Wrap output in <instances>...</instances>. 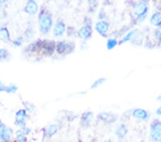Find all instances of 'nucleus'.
<instances>
[{
  "label": "nucleus",
  "mask_w": 161,
  "mask_h": 142,
  "mask_svg": "<svg viewBox=\"0 0 161 142\" xmlns=\"http://www.w3.org/2000/svg\"><path fill=\"white\" fill-rule=\"evenodd\" d=\"M148 5L146 3L143 2V1H140V2H137L134 5L133 10H134V13L136 14L138 20L140 21H142L145 19L146 16L147 12H148Z\"/></svg>",
  "instance_id": "f257e3e1"
},
{
  "label": "nucleus",
  "mask_w": 161,
  "mask_h": 142,
  "mask_svg": "<svg viewBox=\"0 0 161 142\" xmlns=\"http://www.w3.org/2000/svg\"><path fill=\"white\" fill-rule=\"evenodd\" d=\"M151 136L155 141L161 142V122L155 121L151 126Z\"/></svg>",
  "instance_id": "f03ea898"
},
{
  "label": "nucleus",
  "mask_w": 161,
  "mask_h": 142,
  "mask_svg": "<svg viewBox=\"0 0 161 142\" xmlns=\"http://www.w3.org/2000/svg\"><path fill=\"white\" fill-rule=\"evenodd\" d=\"M52 21L50 15H44L42 17L40 20V27L43 32H47L50 30Z\"/></svg>",
  "instance_id": "7ed1b4c3"
},
{
  "label": "nucleus",
  "mask_w": 161,
  "mask_h": 142,
  "mask_svg": "<svg viewBox=\"0 0 161 142\" xmlns=\"http://www.w3.org/2000/svg\"><path fill=\"white\" fill-rule=\"evenodd\" d=\"M109 28V24L106 21H100L95 25V29L97 32H99L100 34H104L107 32Z\"/></svg>",
  "instance_id": "20e7f679"
},
{
  "label": "nucleus",
  "mask_w": 161,
  "mask_h": 142,
  "mask_svg": "<svg viewBox=\"0 0 161 142\" xmlns=\"http://www.w3.org/2000/svg\"><path fill=\"white\" fill-rule=\"evenodd\" d=\"M133 116L136 119H142V120H145L148 118V112L141 108L135 109L133 112Z\"/></svg>",
  "instance_id": "39448f33"
},
{
  "label": "nucleus",
  "mask_w": 161,
  "mask_h": 142,
  "mask_svg": "<svg viewBox=\"0 0 161 142\" xmlns=\"http://www.w3.org/2000/svg\"><path fill=\"white\" fill-rule=\"evenodd\" d=\"M92 34V28L90 25H85L79 31V37L83 39H88Z\"/></svg>",
  "instance_id": "423d86ee"
},
{
  "label": "nucleus",
  "mask_w": 161,
  "mask_h": 142,
  "mask_svg": "<svg viewBox=\"0 0 161 142\" xmlns=\"http://www.w3.org/2000/svg\"><path fill=\"white\" fill-rule=\"evenodd\" d=\"M38 10V6L37 3L34 1H29L27 3V6L25 7V11L27 13L31 14V15H33V14L37 13Z\"/></svg>",
  "instance_id": "0eeeda50"
},
{
  "label": "nucleus",
  "mask_w": 161,
  "mask_h": 142,
  "mask_svg": "<svg viewBox=\"0 0 161 142\" xmlns=\"http://www.w3.org/2000/svg\"><path fill=\"white\" fill-rule=\"evenodd\" d=\"M1 136L6 141H9L12 136V131L8 127H3L1 131Z\"/></svg>",
  "instance_id": "6e6552de"
},
{
  "label": "nucleus",
  "mask_w": 161,
  "mask_h": 142,
  "mask_svg": "<svg viewBox=\"0 0 161 142\" xmlns=\"http://www.w3.org/2000/svg\"><path fill=\"white\" fill-rule=\"evenodd\" d=\"M17 123L19 125H23L25 123V118L27 116L25 110H20L17 113Z\"/></svg>",
  "instance_id": "1a4fd4ad"
},
{
  "label": "nucleus",
  "mask_w": 161,
  "mask_h": 142,
  "mask_svg": "<svg viewBox=\"0 0 161 142\" xmlns=\"http://www.w3.org/2000/svg\"><path fill=\"white\" fill-rule=\"evenodd\" d=\"M150 23L155 26L161 25V13L155 12L152 15L150 18Z\"/></svg>",
  "instance_id": "9d476101"
},
{
  "label": "nucleus",
  "mask_w": 161,
  "mask_h": 142,
  "mask_svg": "<svg viewBox=\"0 0 161 142\" xmlns=\"http://www.w3.org/2000/svg\"><path fill=\"white\" fill-rule=\"evenodd\" d=\"M65 25L62 22H59L55 25V28H54V34L55 36H61L65 32Z\"/></svg>",
  "instance_id": "9b49d317"
},
{
  "label": "nucleus",
  "mask_w": 161,
  "mask_h": 142,
  "mask_svg": "<svg viewBox=\"0 0 161 142\" xmlns=\"http://www.w3.org/2000/svg\"><path fill=\"white\" fill-rule=\"evenodd\" d=\"M99 119L100 120L105 121V122H113L115 121V116L107 113H102L99 115Z\"/></svg>",
  "instance_id": "f8f14e48"
},
{
  "label": "nucleus",
  "mask_w": 161,
  "mask_h": 142,
  "mask_svg": "<svg viewBox=\"0 0 161 142\" xmlns=\"http://www.w3.org/2000/svg\"><path fill=\"white\" fill-rule=\"evenodd\" d=\"M17 90V87L15 86H5L1 83H0V91H6L7 93L15 92Z\"/></svg>",
  "instance_id": "ddd939ff"
},
{
  "label": "nucleus",
  "mask_w": 161,
  "mask_h": 142,
  "mask_svg": "<svg viewBox=\"0 0 161 142\" xmlns=\"http://www.w3.org/2000/svg\"><path fill=\"white\" fill-rule=\"evenodd\" d=\"M127 128L125 127V125H121L117 128V131H116V134L119 138H123L127 134Z\"/></svg>",
  "instance_id": "4468645a"
},
{
  "label": "nucleus",
  "mask_w": 161,
  "mask_h": 142,
  "mask_svg": "<svg viewBox=\"0 0 161 142\" xmlns=\"http://www.w3.org/2000/svg\"><path fill=\"white\" fill-rule=\"evenodd\" d=\"M69 49V45L65 42H59L57 45V50L59 53H63Z\"/></svg>",
  "instance_id": "2eb2a0df"
},
{
  "label": "nucleus",
  "mask_w": 161,
  "mask_h": 142,
  "mask_svg": "<svg viewBox=\"0 0 161 142\" xmlns=\"http://www.w3.org/2000/svg\"><path fill=\"white\" fill-rule=\"evenodd\" d=\"M0 40L4 42H7L9 40V33L7 28H1L0 29Z\"/></svg>",
  "instance_id": "dca6fc26"
},
{
  "label": "nucleus",
  "mask_w": 161,
  "mask_h": 142,
  "mask_svg": "<svg viewBox=\"0 0 161 142\" xmlns=\"http://www.w3.org/2000/svg\"><path fill=\"white\" fill-rule=\"evenodd\" d=\"M117 45V41L115 39H109L107 42V48L108 50H112Z\"/></svg>",
  "instance_id": "f3484780"
},
{
  "label": "nucleus",
  "mask_w": 161,
  "mask_h": 142,
  "mask_svg": "<svg viewBox=\"0 0 161 142\" xmlns=\"http://www.w3.org/2000/svg\"><path fill=\"white\" fill-rule=\"evenodd\" d=\"M136 32V29H134V30H132V31H130V32H128V33L126 34L123 38H122V42H127V41H129L133 37V36L134 35Z\"/></svg>",
  "instance_id": "a211bd4d"
},
{
  "label": "nucleus",
  "mask_w": 161,
  "mask_h": 142,
  "mask_svg": "<svg viewBox=\"0 0 161 142\" xmlns=\"http://www.w3.org/2000/svg\"><path fill=\"white\" fill-rule=\"evenodd\" d=\"M105 81V78H100L97 81H95L92 85V88H98L99 86H101L102 84H103Z\"/></svg>",
  "instance_id": "6ab92c4d"
},
{
  "label": "nucleus",
  "mask_w": 161,
  "mask_h": 142,
  "mask_svg": "<svg viewBox=\"0 0 161 142\" xmlns=\"http://www.w3.org/2000/svg\"><path fill=\"white\" fill-rule=\"evenodd\" d=\"M57 131H58V128H57V126L55 125H52L50 126L49 129H48L47 130V134L49 135L50 136H51L55 134V133L57 132Z\"/></svg>",
  "instance_id": "aec40b11"
},
{
  "label": "nucleus",
  "mask_w": 161,
  "mask_h": 142,
  "mask_svg": "<svg viewBox=\"0 0 161 142\" xmlns=\"http://www.w3.org/2000/svg\"><path fill=\"white\" fill-rule=\"evenodd\" d=\"M7 51L4 49L0 50V59H4L6 58L7 56Z\"/></svg>",
  "instance_id": "412c9836"
},
{
  "label": "nucleus",
  "mask_w": 161,
  "mask_h": 142,
  "mask_svg": "<svg viewBox=\"0 0 161 142\" xmlns=\"http://www.w3.org/2000/svg\"><path fill=\"white\" fill-rule=\"evenodd\" d=\"M92 116H93V114H92L91 113H87L85 115H84V116H83V119H84L85 121H90L91 118L93 117Z\"/></svg>",
  "instance_id": "4be33fe9"
},
{
  "label": "nucleus",
  "mask_w": 161,
  "mask_h": 142,
  "mask_svg": "<svg viewBox=\"0 0 161 142\" xmlns=\"http://www.w3.org/2000/svg\"><path fill=\"white\" fill-rule=\"evenodd\" d=\"M17 140L20 142H24L25 141V137L22 134H20L17 136Z\"/></svg>",
  "instance_id": "5701e85b"
},
{
  "label": "nucleus",
  "mask_w": 161,
  "mask_h": 142,
  "mask_svg": "<svg viewBox=\"0 0 161 142\" xmlns=\"http://www.w3.org/2000/svg\"><path fill=\"white\" fill-rule=\"evenodd\" d=\"M156 113H157V115H161V106L160 107V108H157Z\"/></svg>",
  "instance_id": "b1692460"
},
{
  "label": "nucleus",
  "mask_w": 161,
  "mask_h": 142,
  "mask_svg": "<svg viewBox=\"0 0 161 142\" xmlns=\"http://www.w3.org/2000/svg\"><path fill=\"white\" fill-rule=\"evenodd\" d=\"M1 121H0V126H1Z\"/></svg>",
  "instance_id": "393cba45"
},
{
  "label": "nucleus",
  "mask_w": 161,
  "mask_h": 142,
  "mask_svg": "<svg viewBox=\"0 0 161 142\" xmlns=\"http://www.w3.org/2000/svg\"><path fill=\"white\" fill-rule=\"evenodd\" d=\"M0 142H2V141H1V140H0Z\"/></svg>",
  "instance_id": "a878e982"
}]
</instances>
